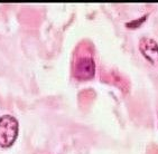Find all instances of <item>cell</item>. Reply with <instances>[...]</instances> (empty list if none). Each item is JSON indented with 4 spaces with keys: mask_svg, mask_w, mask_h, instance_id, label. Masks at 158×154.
<instances>
[{
    "mask_svg": "<svg viewBox=\"0 0 158 154\" xmlns=\"http://www.w3.org/2000/svg\"><path fill=\"white\" fill-rule=\"evenodd\" d=\"M139 48L143 55L154 65H158V44L148 37H143L139 42Z\"/></svg>",
    "mask_w": 158,
    "mask_h": 154,
    "instance_id": "obj_3",
    "label": "cell"
},
{
    "mask_svg": "<svg viewBox=\"0 0 158 154\" xmlns=\"http://www.w3.org/2000/svg\"><path fill=\"white\" fill-rule=\"evenodd\" d=\"M95 73L94 61L90 56H82L75 61L74 74L80 79L92 78Z\"/></svg>",
    "mask_w": 158,
    "mask_h": 154,
    "instance_id": "obj_2",
    "label": "cell"
},
{
    "mask_svg": "<svg viewBox=\"0 0 158 154\" xmlns=\"http://www.w3.org/2000/svg\"><path fill=\"white\" fill-rule=\"evenodd\" d=\"M18 134V122L11 115L0 117V146L9 148Z\"/></svg>",
    "mask_w": 158,
    "mask_h": 154,
    "instance_id": "obj_1",
    "label": "cell"
}]
</instances>
